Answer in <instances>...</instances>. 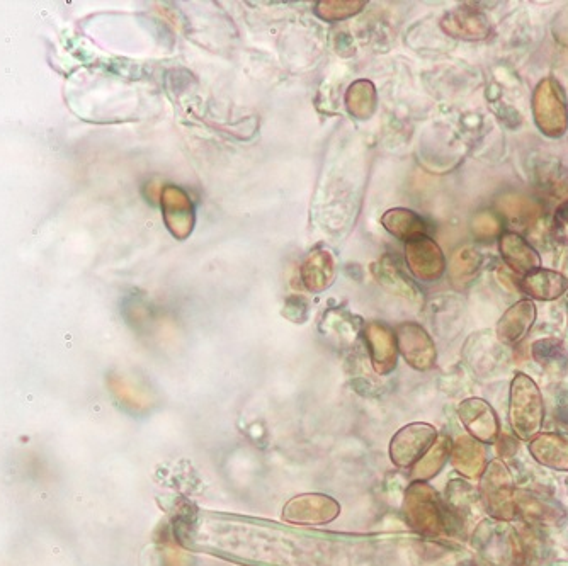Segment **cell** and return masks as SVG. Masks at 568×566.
Segmentation results:
<instances>
[{
    "instance_id": "obj_17",
    "label": "cell",
    "mask_w": 568,
    "mask_h": 566,
    "mask_svg": "<svg viewBox=\"0 0 568 566\" xmlns=\"http://www.w3.org/2000/svg\"><path fill=\"white\" fill-rule=\"evenodd\" d=\"M381 225L393 237L410 242L414 238L424 237L427 232L426 221L407 208H393L381 216Z\"/></svg>"
},
{
    "instance_id": "obj_12",
    "label": "cell",
    "mask_w": 568,
    "mask_h": 566,
    "mask_svg": "<svg viewBox=\"0 0 568 566\" xmlns=\"http://www.w3.org/2000/svg\"><path fill=\"white\" fill-rule=\"evenodd\" d=\"M460 419L475 439L480 442H492L499 432V424L495 419L494 410L489 403L472 398L461 403Z\"/></svg>"
},
{
    "instance_id": "obj_9",
    "label": "cell",
    "mask_w": 568,
    "mask_h": 566,
    "mask_svg": "<svg viewBox=\"0 0 568 566\" xmlns=\"http://www.w3.org/2000/svg\"><path fill=\"white\" fill-rule=\"evenodd\" d=\"M164 221L177 240H186L193 233L196 215L193 201L181 187L165 186L160 194Z\"/></svg>"
},
{
    "instance_id": "obj_24",
    "label": "cell",
    "mask_w": 568,
    "mask_h": 566,
    "mask_svg": "<svg viewBox=\"0 0 568 566\" xmlns=\"http://www.w3.org/2000/svg\"><path fill=\"white\" fill-rule=\"evenodd\" d=\"M376 278L388 291H392L395 295L405 296L409 300H415L419 296L414 284L405 278L397 264H393L390 259H383L380 266L376 267Z\"/></svg>"
},
{
    "instance_id": "obj_25",
    "label": "cell",
    "mask_w": 568,
    "mask_h": 566,
    "mask_svg": "<svg viewBox=\"0 0 568 566\" xmlns=\"http://www.w3.org/2000/svg\"><path fill=\"white\" fill-rule=\"evenodd\" d=\"M366 6L364 0H320L315 6V12L320 19L336 23V21H344L347 17H353L358 12L363 11Z\"/></svg>"
},
{
    "instance_id": "obj_14",
    "label": "cell",
    "mask_w": 568,
    "mask_h": 566,
    "mask_svg": "<svg viewBox=\"0 0 568 566\" xmlns=\"http://www.w3.org/2000/svg\"><path fill=\"white\" fill-rule=\"evenodd\" d=\"M536 320V306L531 300L517 301L507 310L499 325H497V335L500 342L504 344H517L526 337Z\"/></svg>"
},
{
    "instance_id": "obj_8",
    "label": "cell",
    "mask_w": 568,
    "mask_h": 566,
    "mask_svg": "<svg viewBox=\"0 0 568 566\" xmlns=\"http://www.w3.org/2000/svg\"><path fill=\"white\" fill-rule=\"evenodd\" d=\"M397 347L409 366L417 371H427L436 363V346L419 323L405 322L398 327Z\"/></svg>"
},
{
    "instance_id": "obj_18",
    "label": "cell",
    "mask_w": 568,
    "mask_h": 566,
    "mask_svg": "<svg viewBox=\"0 0 568 566\" xmlns=\"http://www.w3.org/2000/svg\"><path fill=\"white\" fill-rule=\"evenodd\" d=\"M531 453L541 465L568 470V436L543 434L531 442Z\"/></svg>"
},
{
    "instance_id": "obj_6",
    "label": "cell",
    "mask_w": 568,
    "mask_h": 566,
    "mask_svg": "<svg viewBox=\"0 0 568 566\" xmlns=\"http://www.w3.org/2000/svg\"><path fill=\"white\" fill-rule=\"evenodd\" d=\"M341 512V505L327 495L308 493L291 499L284 505V521L302 526H324L334 521Z\"/></svg>"
},
{
    "instance_id": "obj_4",
    "label": "cell",
    "mask_w": 568,
    "mask_h": 566,
    "mask_svg": "<svg viewBox=\"0 0 568 566\" xmlns=\"http://www.w3.org/2000/svg\"><path fill=\"white\" fill-rule=\"evenodd\" d=\"M480 493H482L485 507L492 516L497 519L509 521L516 514V500L512 493V480L506 466L494 461L490 463L489 468L485 470L480 485Z\"/></svg>"
},
{
    "instance_id": "obj_2",
    "label": "cell",
    "mask_w": 568,
    "mask_h": 566,
    "mask_svg": "<svg viewBox=\"0 0 568 566\" xmlns=\"http://www.w3.org/2000/svg\"><path fill=\"white\" fill-rule=\"evenodd\" d=\"M545 417L543 397L526 374H516L511 385V425L519 439L529 441L540 432Z\"/></svg>"
},
{
    "instance_id": "obj_27",
    "label": "cell",
    "mask_w": 568,
    "mask_h": 566,
    "mask_svg": "<svg viewBox=\"0 0 568 566\" xmlns=\"http://www.w3.org/2000/svg\"><path fill=\"white\" fill-rule=\"evenodd\" d=\"M293 312H298L302 323L305 322L308 317L307 301L303 300V298H300V296H293V298H288L286 305H284L283 315L284 317L288 318Z\"/></svg>"
},
{
    "instance_id": "obj_19",
    "label": "cell",
    "mask_w": 568,
    "mask_h": 566,
    "mask_svg": "<svg viewBox=\"0 0 568 566\" xmlns=\"http://www.w3.org/2000/svg\"><path fill=\"white\" fill-rule=\"evenodd\" d=\"M451 459L456 470L470 478L482 475L485 468L482 444L472 437H460L456 441L455 446L451 448Z\"/></svg>"
},
{
    "instance_id": "obj_26",
    "label": "cell",
    "mask_w": 568,
    "mask_h": 566,
    "mask_svg": "<svg viewBox=\"0 0 568 566\" xmlns=\"http://www.w3.org/2000/svg\"><path fill=\"white\" fill-rule=\"evenodd\" d=\"M473 233L475 237L480 238V240H485V238H492L500 232V221L494 213H478L475 218H473Z\"/></svg>"
},
{
    "instance_id": "obj_10",
    "label": "cell",
    "mask_w": 568,
    "mask_h": 566,
    "mask_svg": "<svg viewBox=\"0 0 568 566\" xmlns=\"http://www.w3.org/2000/svg\"><path fill=\"white\" fill-rule=\"evenodd\" d=\"M441 29L456 40L480 41L489 38L492 24L482 11L461 7L441 19Z\"/></svg>"
},
{
    "instance_id": "obj_23",
    "label": "cell",
    "mask_w": 568,
    "mask_h": 566,
    "mask_svg": "<svg viewBox=\"0 0 568 566\" xmlns=\"http://www.w3.org/2000/svg\"><path fill=\"white\" fill-rule=\"evenodd\" d=\"M482 266V255L473 247H463L458 250L449 262V278L456 288H461L470 283L477 276L478 269Z\"/></svg>"
},
{
    "instance_id": "obj_11",
    "label": "cell",
    "mask_w": 568,
    "mask_h": 566,
    "mask_svg": "<svg viewBox=\"0 0 568 566\" xmlns=\"http://www.w3.org/2000/svg\"><path fill=\"white\" fill-rule=\"evenodd\" d=\"M366 344L370 349L371 364L378 374L392 373L397 366V339L387 325L371 322L364 329Z\"/></svg>"
},
{
    "instance_id": "obj_22",
    "label": "cell",
    "mask_w": 568,
    "mask_h": 566,
    "mask_svg": "<svg viewBox=\"0 0 568 566\" xmlns=\"http://www.w3.org/2000/svg\"><path fill=\"white\" fill-rule=\"evenodd\" d=\"M449 454H451V441H449L448 437L436 439L431 449L414 466L412 475H414L415 480L417 482H426L432 476L438 475L439 471L443 470V466L446 465Z\"/></svg>"
},
{
    "instance_id": "obj_16",
    "label": "cell",
    "mask_w": 568,
    "mask_h": 566,
    "mask_svg": "<svg viewBox=\"0 0 568 566\" xmlns=\"http://www.w3.org/2000/svg\"><path fill=\"white\" fill-rule=\"evenodd\" d=\"M523 289L536 300H557L567 293L568 278H565L562 272L550 271V269L540 267L528 276H524Z\"/></svg>"
},
{
    "instance_id": "obj_15",
    "label": "cell",
    "mask_w": 568,
    "mask_h": 566,
    "mask_svg": "<svg viewBox=\"0 0 568 566\" xmlns=\"http://www.w3.org/2000/svg\"><path fill=\"white\" fill-rule=\"evenodd\" d=\"M303 284L312 293H322L334 283L336 262L329 250L315 249L305 257L300 269Z\"/></svg>"
},
{
    "instance_id": "obj_5",
    "label": "cell",
    "mask_w": 568,
    "mask_h": 566,
    "mask_svg": "<svg viewBox=\"0 0 568 566\" xmlns=\"http://www.w3.org/2000/svg\"><path fill=\"white\" fill-rule=\"evenodd\" d=\"M438 439V432L429 424H410L393 436L390 442V458L398 468H412L431 449Z\"/></svg>"
},
{
    "instance_id": "obj_1",
    "label": "cell",
    "mask_w": 568,
    "mask_h": 566,
    "mask_svg": "<svg viewBox=\"0 0 568 566\" xmlns=\"http://www.w3.org/2000/svg\"><path fill=\"white\" fill-rule=\"evenodd\" d=\"M405 521L427 538H434L451 529L455 512L439 500V495L427 483L415 482L407 488L404 500Z\"/></svg>"
},
{
    "instance_id": "obj_20",
    "label": "cell",
    "mask_w": 568,
    "mask_h": 566,
    "mask_svg": "<svg viewBox=\"0 0 568 566\" xmlns=\"http://www.w3.org/2000/svg\"><path fill=\"white\" fill-rule=\"evenodd\" d=\"M376 87L371 80H356L346 92L347 111L354 118L370 119L376 111Z\"/></svg>"
},
{
    "instance_id": "obj_21",
    "label": "cell",
    "mask_w": 568,
    "mask_h": 566,
    "mask_svg": "<svg viewBox=\"0 0 568 566\" xmlns=\"http://www.w3.org/2000/svg\"><path fill=\"white\" fill-rule=\"evenodd\" d=\"M533 356L548 373L562 376L568 371V352L560 340L543 339L534 342Z\"/></svg>"
},
{
    "instance_id": "obj_28",
    "label": "cell",
    "mask_w": 568,
    "mask_h": 566,
    "mask_svg": "<svg viewBox=\"0 0 568 566\" xmlns=\"http://www.w3.org/2000/svg\"><path fill=\"white\" fill-rule=\"evenodd\" d=\"M555 230L560 233H567L568 235V201L560 206L555 215Z\"/></svg>"
},
{
    "instance_id": "obj_7",
    "label": "cell",
    "mask_w": 568,
    "mask_h": 566,
    "mask_svg": "<svg viewBox=\"0 0 568 566\" xmlns=\"http://www.w3.org/2000/svg\"><path fill=\"white\" fill-rule=\"evenodd\" d=\"M405 259L410 272L415 278L432 283L438 281L446 271V259L443 250L432 238L419 237L407 242Z\"/></svg>"
},
{
    "instance_id": "obj_3",
    "label": "cell",
    "mask_w": 568,
    "mask_h": 566,
    "mask_svg": "<svg viewBox=\"0 0 568 566\" xmlns=\"http://www.w3.org/2000/svg\"><path fill=\"white\" fill-rule=\"evenodd\" d=\"M534 123L541 133L560 138L568 130L567 97L553 77L541 80L533 94Z\"/></svg>"
},
{
    "instance_id": "obj_13",
    "label": "cell",
    "mask_w": 568,
    "mask_h": 566,
    "mask_svg": "<svg viewBox=\"0 0 568 566\" xmlns=\"http://www.w3.org/2000/svg\"><path fill=\"white\" fill-rule=\"evenodd\" d=\"M499 249L507 266L517 274L528 276L541 267L540 254L519 233H502L499 238Z\"/></svg>"
}]
</instances>
